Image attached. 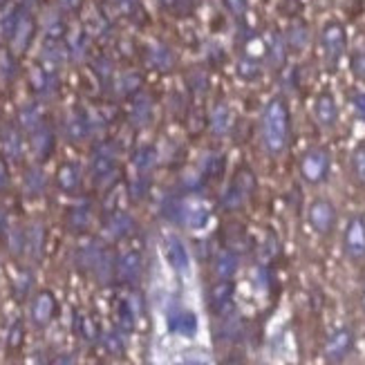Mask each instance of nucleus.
I'll return each instance as SVG.
<instances>
[{"label": "nucleus", "instance_id": "f257e3e1", "mask_svg": "<svg viewBox=\"0 0 365 365\" xmlns=\"http://www.w3.org/2000/svg\"><path fill=\"white\" fill-rule=\"evenodd\" d=\"M289 135H292L289 108L280 97H276L267 103L262 115V144L272 155H280L289 146Z\"/></svg>", "mask_w": 365, "mask_h": 365}, {"label": "nucleus", "instance_id": "f03ea898", "mask_svg": "<svg viewBox=\"0 0 365 365\" xmlns=\"http://www.w3.org/2000/svg\"><path fill=\"white\" fill-rule=\"evenodd\" d=\"M329 168H331V157L329 150L323 146H314L300 157V178L312 186L323 184L329 178Z\"/></svg>", "mask_w": 365, "mask_h": 365}, {"label": "nucleus", "instance_id": "7ed1b4c3", "mask_svg": "<svg viewBox=\"0 0 365 365\" xmlns=\"http://www.w3.org/2000/svg\"><path fill=\"white\" fill-rule=\"evenodd\" d=\"M309 227L319 235H329L336 227V206L325 197H319L309 204L307 211Z\"/></svg>", "mask_w": 365, "mask_h": 365}, {"label": "nucleus", "instance_id": "20e7f679", "mask_svg": "<svg viewBox=\"0 0 365 365\" xmlns=\"http://www.w3.org/2000/svg\"><path fill=\"white\" fill-rule=\"evenodd\" d=\"M343 249L347 253V258L361 262L365 260V220L363 215L350 217L343 233Z\"/></svg>", "mask_w": 365, "mask_h": 365}, {"label": "nucleus", "instance_id": "39448f33", "mask_svg": "<svg viewBox=\"0 0 365 365\" xmlns=\"http://www.w3.org/2000/svg\"><path fill=\"white\" fill-rule=\"evenodd\" d=\"M354 350V331L350 327L334 329L325 341V359L329 363H341Z\"/></svg>", "mask_w": 365, "mask_h": 365}, {"label": "nucleus", "instance_id": "423d86ee", "mask_svg": "<svg viewBox=\"0 0 365 365\" xmlns=\"http://www.w3.org/2000/svg\"><path fill=\"white\" fill-rule=\"evenodd\" d=\"M321 45H323L325 58L329 63H339V58L345 54V47H347L345 27L336 21L327 23L321 31Z\"/></svg>", "mask_w": 365, "mask_h": 365}, {"label": "nucleus", "instance_id": "0eeeda50", "mask_svg": "<svg viewBox=\"0 0 365 365\" xmlns=\"http://www.w3.org/2000/svg\"><path fill=\"white\" fill-rule=\"evenodd\" d=\"M168 331L184 339H193L197 336V329H200V321H197V314L188 307H173L168 312Z\"/></svg>", "mask_w": 365, "mask_h": 365}, {"label": "nucleus", "instance_id": "6e6552de", "mask_svg": "<svg viewBox=\"0 0 365 365\" xmlns=\"http://www.w3.org/2000/svg\"><path fill=\"white\" fill-rule=\"evenodd\" d=\"M182 222L193 231H202L211 222V206L200 197H190L182 204Z\"/></svg>", "mask_w": 365, "mask_h": 365}, {"label": "nucleus", "instance_id": "1a4fd4ad", "mask_svg": "<svg viewBox=\"0 0 365 365\" xmlns=\"http://www.w3.org/2000/svg\"><path fill=\"white\" fill-rule=\"evenodd\" d=\"M314 117H316V121H319L321 128H325V130L334 128V125L339 123V106H336L334 94L321 92L319 97H316V101H314Z\"/></svg>", "mask_w": 365, "mask_h": 365}, {"label": "nucleus", "instance_id": "9d476101", "mask_svg": "<svg viewBox=\"0 0 365 365\" xmlns=\"http://www.w3.org/2000/svg\"><path fill=\"white\" fill-rule=\"evenodd\" d=\"M164 253H166L168 264H170L173 269H175V272H180V274H186V272H188V267H190V256H188L186 245L180 240L178 235H168V237H166Z\"/></svg>", "mask_w": 365, "mask_h": 365}, {"label": "nucleus", "instance_id": "9b49d317", "mask_svg": "<svg viewBox=\"0 0 365 365\" xmlns=\"http://www.w3.org/2000/svg\"><path fill=\"white\" fill-rule=\"evenodd\" d=\"M54 312H56V300L50 292H41L34 303H31V321H34L38 327H45L54 319Z\"/></svg>", "mask_w": 365, "mask_h": 365}, {"label": "nucleus", "instance_id": "f8f14e48", "mask_svg": "<svg viewBox=\"0 0 365 365\" xmlns=\"http://www.w3.org/2000/svg\"><path fill=\"white\" fill-rule=\"evenodd\" d=\"M117 276L121 282H137L141 276V256L137 251H125L117 260Z\"/></svg>", "mask_w": 365, "mask_h": 365}, {"label": "nucleus", "instance_id": "ddd939ff", "mask_svg": "<svg viewBox=\"0 0 365 365\" xmlns=\"http://www.w3.org/2000/svg\"><path fill=\"white\" fill-rule=\"evenodd\" d=\"M213 269L220 280H231L233 274L237 272V256L231 251H220L213 262Z\"/></svg>", "mask_w": 365, "mask_h": 365}, {"label": "nucleus", "instance_id": "4468645a", "mask_svg": "<svg viewBox=\"0 0 365 365\" xmlns=\"http://www.w3.org/2000/svg\"><path fill=\"white\" fill-rule=\"evenodd\" d=\"M31 31H34V25H31V19H16L14 21V27H11V43H14V47L16 50H25L27 47V43H29V38H31Z\"/></svg>", "mask_w": 365, "mask_h": 365}, {"label": "nucleus", "instance_id": "2eb2a0df", "mask_svg": "<svg viewBox=\"0 0 365 365\" xmlns=\"http://www.w3.org/2000/svg\"><path fill=\"white\" fill-rule=\"evenodd\" d=\"M231 123H233V115H231L229 106L217 103L213 108V113H211V130L215 135H227L229 128H231Z\"/></svg>", "mask_w": 365, "mask_h": 365}, {"label": "nucleus", "instance_id": "dca6fc26", "mask_svg": "<svg viewBox=\"0 0 365 365\" xmlns=\"http://www.w3.org/2000/svg\"><path fill=\"white\" fill-rule=\"evenodd\" d=\"M267 58L274 68H280L284 58H287V41H284L280 34H274L272 41L267 45Z\"/></svg>", "mask_w": 365, "mask_h": 365}, {"label": "nucleus", "instance_id": "f3484780", "mask_svg": "<svg viewBox=\"0 0 365 365\" xmlns=\"http://www.w3.org/2000/svg\"><path fill=\"white\" fill-rule=\"evenodd\" d=\"M350 170H352V178L359 186H365V141L356 144V148L352 150L350 157Z\"/></svg>", "mask_w": 365, "mask_h": 365}, {"label": "nucleus", "instance_id": "a211bd4d", "mask_svg": "<svg viewBox=\"0 0 365 365\" xmlns=\"http://www.w3.org/2000/svg\"><path fill=\"white\" fill-rule=\"evenodd\" d=\"M78 182H81V173H78V168L74 164H63L58 168V186L63 190L72 193V190L78 188Z\"/></svg>", "mask_w": 365, "mask_h": 365}, {"label": "nucleus", "instance_id": "6ab92c4d", "mask_svg": "<svg viewBox=\"0 0 365 365\" xmlns=\"http://www.w3.org/2000/svg\"><path fill=\"white\" fill-rule=\"evenodd\" d=\"M287 45L292 47V50H305L307 47V41H309V31H307V27L303 25V23H294L292 27H289V31H287Z\"/></svg>", "mask_w": 365, "mask_h": 365}, {"label": "nucleus", "instance_id": "aec40b11", "mask_svg": "<svg viewBox=\"0 0 365 365\" xmlns=\"http://www.w3.org/2000/svg\"><path fill=\"white\" fill-rule=\"evenodd\" d=\"M231 296H233V287H231V282L229 280H222L217 287H213L211 292V305L220 312V309H225L229 303H231Z\"/></svg>", "mask_w": 365, "mask_h": 365}, {"label": "nucleus", "instance_id": "412c9836", "mask_svg": "<svg viewBox=\"0 0 365 365\" xmlns=\"http://www.w3.org/2000/svg\"><path fill=\"white\" fill-rule=\"evenodd\" d=\"M237 74H240L242 78H247V81H253V78H258V74H260V63H258V58H253V56L240 58V63H237Z\"/></svg>", "mask_w": 365, "mask_h": 365}, {"label": "nucleus", "instance_id": "4be33fe9", "mask_svg": "<svg viewBox=\"0 0 365 365\" xmlns=\"http://www.w3.org/2000/svg\"><path fill=\"white\" fill-rule=\"evenodd\" d=\"M130 227H133V222H130V217L128 215H123V213H117L113 220H110V225H108V231L113 233L115 237H121V235H125L130 231Z\"/></svg>", "mask_w": 365, "mask_h": 365}, {"label": "nucleus", "instance_id": "5701e85b", "mask_svg": "<svg viewBox=\"0 0 365 365\" xmlns=\"http://www.w3.org/2000/svg\"><path fill=\"white\" fill-rule=\"evenodd\" d=\"M350 106H352V110H354V115L361 119V121H365V90H352L350 92Z\"/></svg>", "mask_w": 365, "mask_h": 365}, {"label": "nucleus", "instance_id": "b1692460", "mask_svg": "<svg viewBox=\"0 0 365 365\" xmlns=\"http://www.w3.org/2000/svg\"><path fill=\"white\" fill-rule=\"evenodd\" d=\"M352 72L356 78L365 81V47H361V50L352 54Z\"/></svg>", "mask_w": 365, "mask_h": 365}, {"label": "nucleus", "instance_id": "393cba45", "mask_svg": "<svg viewBox=\"0 0 365 365\" xmlns=\"http://www.w3.org/2000/svg\"><path fill=\"white\" fill-rule=\"evenodd\" d=\"M153 63H157V68H168L170 63H173V56H170V52L166 50L164 45H157V47H155V52H153Z\"/></svg>", "mask_w": 365, "mask_h": 365}, {"label": "nucleus", "instance_id": "a878e982", "mask_svg": "<svg viewBox=\"0 0 365 365\" xmlns=\"http://www.w3.org/2000/svg\"><path fill=\"white\" fill-rule=\"evenodd\" d=\"M225 5L235 19H240V16L247 14V0H225Z\"/></svg>", "mask_w": 365, "mask_h": 365}, {"label": "nucleus", "instance_id": "bb28decb", "mask_svg": "<svg viewBox=\"0 0 365 365\" xmlns=\"http://www.w3.org/2000/svg\"><path fill=\"white\" fill-rule=\"evenodd\" d=\"M58 3H61L63 9H70L72 11V9H76L78 5H81V0H58Z\"/></svg>", "mask_w": 365, "mask_h": 365}, {"label": "nucleus", "instance_id": "cd10ccee", "mask_svg": "<svg viewBox=\"0 0 365 365\" xmlns=\"http://www.w3.org/2000/svg\"><path fill=\"white\" fill-rule=\"evenodd\" d=\"M180 365H211L206 359H186V361H182Z\"/></svg>", "mask_w": 365, "mask_h": 365}, {"label": "nucleus", "instance_id": "c85d7f7f", "mask_svg": "<svg viewBox=\"0 0 365 365\" xmlns=\"http://www.w3.org/2000/svg\"><path fill=\"white\" fill-rule=\"evenodd\" d=\"M5 182H7V173H5V164L0 162V188L5 186Z\"/></svg>", "mask_w": 365, "mask_h": 365}, {"label": "nucleus", "instance_id": "c756f323", "mask_svg": "<svg viewBox=\"0 0 365 365\" xmlns=\"http://www.w3.org/2000/svg\"><path fill=\"white\" fill-rule=\"evenodd\" d=\"M361 303H363V309H365V287H363V298H361Z\"/></svg>", "mask_w": 365, "mask_h": 365}]
</instances>
